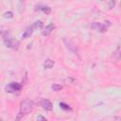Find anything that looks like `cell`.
Here are the masks:
<instances>
[{
  "label": "cell",
  "mask_w": 121,
  "mask_h": 121,
  "mask_svg": "<svg viewBox=\"0 0 121 121\" xmlns=\"http://www.w3.org/2000/svg\"><path fill=\"white\" fill-rule=\"evenodd\" d=\"M35 10H42L45 15H48L51 12V8H49L48 6H36Z\"/></svg>",
  "instance_id": "9"
},
{
  "label": "cell",
  "mask_w": 121,
  "mask_h": 121,
  "mask_svg": "<svg viewBox=\"0 0 121 121\" xmlns=\"http://www.w3.org/2000/svg\"><path fill=\"white\" fill-rule=\"evenodd\" d=\"M51 89H52V91H54V92H59V91H60V90L62 89V86H61L60 84L55 83V84H52V85H51Z\"/></svg>",
  "instance_id": "12"
},
{
  "label": "cell",
  "mask_w": 121,
  "mask_h": 121,
  "mask_svg": "<svg viewBox=\"0 0 121 121\" xmlns=\"http://www.w3.org/2000/svg\"><path fill=\"white\" fill-rule=\"evenodd\" d=\"M107 24H101V23H98V22H94L91 24V28L95 30V31H98V32H105L107 31L108 29V26H111V23L110 22H106Z\"/></svg>",
  "instance_id": "2"
},
{
  "label": "cell",
  "mask_w": 121,
  "mask_h": 121,
  "mask_svg": "<svg viewBox=\"0 0 121 121\" xmlns=\"http://www.w3.org/2000/svg\"><path fill=\"white\" fill-rule=\"evenodd\" d=\"M63 43H64L66 48H67L70 52H72V53L75 54V55H78V47H77V45H76V43H75L74 42H72L71 40H69V39H67V38H63Z\"/></svg>",
  "instance_id": "4"
},
{
  "label": "cell",
  "mask_w": 121,
  "mask_h": 121,
  "mask_svg": "<svg viewBox=\"0 0 121 121\" xmlns=\"http://www.w3.org/2000/svg\"><path fill=\"white\" fill-rule=\"evenodd\" d=\"M112 61H114V62H117L120 60V47L117 46L116 50L113 52V55H112Z\"/></svg>",
  "instance_id": "10"
},
{
  "label": "cell",
  "mask_w": 121,
  "mask_h": 121,
  "mask_svg": "<svg viewBox=\"0 0 121 121\" xmlns=\"http://www.w3.org/2000/svg\"><path fill=\"white\" fill-rule=\"evenodd\" d=\"M1 32H2V27L0 26V33H1Z\"/></svg>",
  "instance_id": "18"
},
{
  "label": "cell",
  "mask_w": 121,
  "mask_h": 121,
  "mask_svg": "<svg viewBox=\"0 0 121 121\" xmlns=\"http://www.w3.org/2000/svg\"><path fill=\"white\" fill-rule=\"evenodd\" d=\"M32 26H33L34 29H35V28H42V27H43V22H42V21H36Z\"/></svg>",
  "instance_id": "14"
},
{
  "label": "cell",
  "mask_w": 121,
  "mask_h": 121,
  "mask_svg": "<svg viewBox=\"0 0 121 121\" xmlns=\"http://www.w3.org/2000/svg\"><path fill=\"white\" fill-rule=\"evenodd\" d=\"M33 108H34V102L32 100L25 99V100L21 101V103H20V112H19V114L16 117V119L19 120L22 117H24L25 115L28 114L33 110Z\"/></svg>",
  "instance_id": "1"
},
{
  "label": "cell",
  "mask_w": 121,
  "mask_h": 121,
  "mask_svg": "<svg viewBox=\"0 0 121 121\" xmlns=\"http://www.w3.org/2000/svg\"><path fill=\"white\" fill-rule=\"evenodd\" d=\"M60 107L62 110H64V111H71V110H72V108H71L68 104H66V103H64V102H60Z\"/></svg>",
  "instance_id": "13"
},
{
  "label": "cell",
  "mask_w": 121,
  "mask_h": 121,
  "mask_svg": "<svg viewBox=\"0 0 121 121\" xmlns=\"http://www.w3.org/2000/svg\"><path fill=\"white\" fill-rule=\"evenodd\" d=\"M41 106L45 111H52V109H53V105H52L51 101L46 98H43L41 100Z\"/></svg>",
  "instance_id": "7"
},
{
  "label": "cell",
  "mask_w": 121,
  "mask_h": 121,
  "mask_svg": "<svg viewBox=\"0 0 121 121\" xmlns=\"http://www.w3.org/2000/svg\"><path fill=\"white\" fill-rule=\"evenodd\" d=\"M40 119H43V120H46V118H45V117H43V116H41V115L37 117V120H40Z\"/></svg>",
  "instance_id": "17"
},
{
  "label": "cell",
  "mask_w": 121,
  "mask_h": 121,
  "mask_svg": "<svg viewBox=\"0 0 121 121\" xmlns=\"http://www.w3.org/2000/svg\"><path fill=\"white\" fill-rule=\"evenodd\" d=\"M4 44L6 47L10 48V49H18L20 43L19 41L12 39V38H9V39H4Z\"/></svg>",
  "instance_id": "5"
},
{
  "label": "cell",
  "mask_w": 121,
  "mask_h": 121,
  "mask_svg": "<svg viewBox=\"0 0 121 121\" xmlns=\"http://www.w3.org/2000/svg\"><path fill=\"white\" fill-rule=\"evenodd\" d=\"M115 6V1L114 0H109V9H112Z\"/></svg>",
  "instance_id": "16"
},
{
  "label": "cell",
  "mask_w": 121,
  "mask_h": 121,
  "mask_svg": "<svg viewBox=\"0 0 121 121\" xmlns=\"http://www.w3.org/2000/svg\"><path fill=\"white\" fill-rule=\"evenodd\" d=\"M22 89V84L18 82H10L5 87V91L9 94H14L16 92H19Z\"/></svg>",
  "instance_id": "3"
},
{
  "label": "cell",
  "mask_w": 121,
  "mask_h": 121,
  "mask_svg": "<svg viewBox=\"0 0 121 121\" xmlns=\"http://www.w3.org/2000/svg\"><path fill=\"white\" fill-rule=\"evenodd\" d=\"M4 17L5 18H8V19H10L13 17V13L11 11H8V12H5L4 13Z\"/></svg>",
  "instance_id": "15"
},
{
  "label": "cell",
  "mask_w": 121,
  "mask_h": 121,
  "mask_svg": "<svg viewBox=\"0 0 121 121\" xmlns=\"http://www.w3.org/2000/svg\"><path fill=\"white\" fill-rule=\"evenodd\" d=\"M55 27H56V26H55L53 23H51V24L47 25L45 27L43 28V30L41 31V34H42L43 36H48V35L55 29Z\"/></svg>",
  "instance_id": "6"
},
{
  "label": "cell",
  "mask_w": 121,
  "mask_h": 121,
  "mask_svg": "<svg viewBox=\"0 0 121 121\" xmlns=\"http://www.w3.org/2000/svg\"><path fill=\"white\" fill-rule=\"evenodd\" d=\"M33 29H34L33 26H27V27L26 28V30L24 31L23 35H22V39H27L28 37H30L31 34L33 33Z\"/></svg>",
  "instance_id": "8"
},
{
  "label": "cell",
  "mask_w": 121,
  "mask_h": 121,
  "mask_svg": "<svg viewBox=\"0 0 121 121\" xmlns=\"http://www.w3.org/2000/svg\"><path fill=\"white\" fill-rule=\"evenodd\" d=\"M53 65H54V61H53L52 60H50V59L45 60V61H44V63H43V67H44L45 69H51V68L53 67Z\"/></svg>",
  "instance_id": "11"
}]
</instances>
